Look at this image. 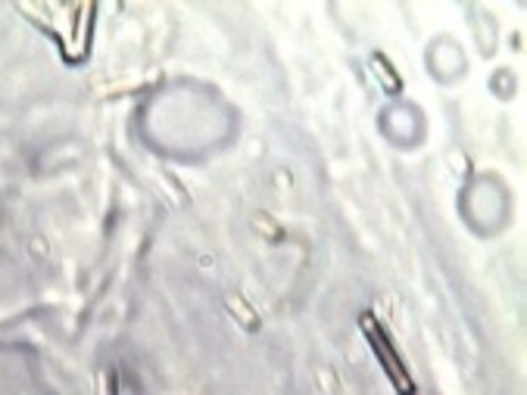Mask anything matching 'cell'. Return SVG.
Returning a JSON list of instances; mask_svg holds the SVG:
<instances>
[{"mask_svg":"<svg viewBox=\"0 0 527 395\" xmlns=\"http://www.w3.org/2000/svg\"><path fill=\"white\" fill-rule=\"evenodd\" d=\"M372 66H377V72H381L377 78L384 81V88H387V91H396L399 88V78H393V69L387 66V59H384L381 53H375V57H372Z\"/></svg>","mask_w":527,"mask_h":395,"instance_id":"obj_3","label":"cell"},{"mask_svg":"<svg viewBox=\"0 0 527 395\" xmlns=\"http://www.w3.org/2000/svg\"><path fill=\"white\" fill-rule=\"evenodd\" d=\"M104 386H106V392H104V395H116V383H113V374H106V377H104Z\"/></svg>","mask_w":527,"mask_h":395,"instance_id":"obj_4","label":"cell"},{"mask_svg":"<svg viewBox=\"0 0 527 395\" xmlns=\"http://www.w3.org/2000/svg\"><path fill=\"white\" fill-rule=\"evenodd\" d=\"M359 324H362V330H365V336H368V343H372L375 355H377V358H381V365H384V370H387V377L393 380V386H396V389L403 392V395H415V383L409 380L406 365H403V361H399V355L393 352L390 336L384 333V327H381V324H377V321L372 318V314H362Z\"/></svg>","mask_w":527,"mask_h":395,"instance_id":"obj_1","label":"cell"},{"mask_svg":"<svg viewBox=\"0 0 527 395\" xmlns=\"http://www.w3.org/2000/svg\"><path fill=\"white\" fill-rule=\"evenodd\" d=\"M225 302H228V308H231V314H234V318H238V321L243 324V327H250V330H256V327H259L256 311H253V308H250L247 302H243V299H240L238 293H231V296L225 299Z\"/></svg>","mask_w":527,"mask_h":395,"instance_id":"obj_2","label":"cell"}]
</instances>
